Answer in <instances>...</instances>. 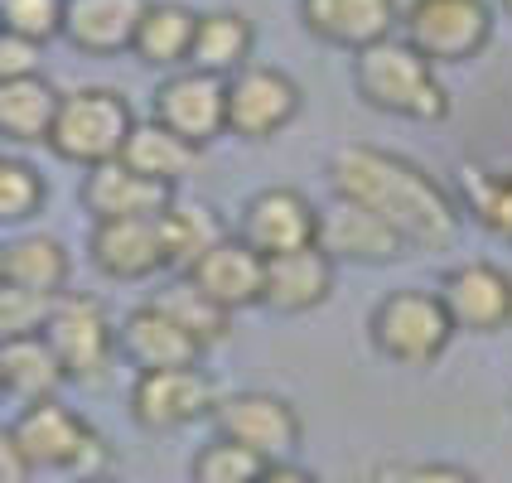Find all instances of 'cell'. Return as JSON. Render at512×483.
I'll return each mask as SVG.
<instances>
[{"mask_svg":"<svg viewBox=\"0 0 512 483\" xmlns=\"http://www.w3.org/2000/svg\"><path fill=\"white\" fill-rule=\"evenodd\" d=\"M334 199L377 213L406 242V252H445L459 237V203L406 155L377 145H339L329 160Z\"/></svg>","mask_w":512,"mask_h":483,"instance_id":"cell-1","label":"cell"},{"mask_svg":"<svg viewBox=\"0 0 512 483\" xmlns=\"http://www.w3.org/2000/svg\"><path fill=\"white\" fill-rule=\"evenodd\" d=\"M353 87L372 112L406 116V121H445L450 116V92L435 78V63H426L397 34L353 54Z\"/></svg>","mask_w":512,"mask_h":483,"instance_id":"cell-2","label":"cell"},{"mask_svg":"<svg viewBox=\"0 0 512 483\" xmlns=\"http://www.w3.org/2000/svg\"><path fill=\"white\" fill-rule=\"evenodd\" d=\"M131 126H136V112L116 87H78V92L58 97L49 150L68 165L97 170L107 160H121Z\"/></svg>","mask_w":512,"mask_h":483,"instance_id":"cell-3","label":"cell"},{"mask_svg":"<svg viewBox=\"0 0 512 483\" xmlns=\"http://www.w3.org/2000/svg\"><path fill=\"white\" fill-rule=\"evenodd\" d=\"M10 440L25 469H68L78 479H92L107 464V440L58 397L25 406L10 421Z\"/></svg>","mask_w":512,"mask_h":483,"instance_id":"cell-4","label":"cell"},{"mask_svg":"<svg viewBox=\"0 0 512 483\" xmlns=\"http://www.w3.org/2000/svg\"><path fill=\"white\" fill-rule=\"evenodd\" d=\"M372 348L401 363V368H430L450 339H455V324L440 305L435 290H392L387 300H377V310L368 319Z\"/></svg>","mask_w":512,"mask_h":483,"instance_id":"cell-5","label":"cell"},{"mask_svg":"<svg viewBox=\"0 0 512 483\" xmlns=\"http://www.w3.org/2000/svg\"><path fill=\"white\" fill-rule=\"evenodd\" d=\"M44 339H49L68 382H83V387L107 382L116 358V324L107 319L102 300H92L83 290H63L54 300V310H49Z\"/></svg>","mask_w":512,"mask_h":483,"instance_id":"cell-6","label":"cell"},{"mask_svg":"<svg viewBox=\"0 0 512 483\" xmlns=\"http://www.w3.org/2000/svg\"><path fill=\"white\" fill-rule=\"evenodd\" d=\"M401 39L426 63H469L493 39V10L488 0H411Z\"/></svg>","mask_w":512,"mask_h":483,"instance_id":"cell-7","label":"cell"},{"mask_svg":"<svg viewBox=\"0 0 512 483\" xmlns=\"http://www.w3.org/2000/svg\"><path fill=\"white\" fill-rule=\"evenodd\" d=\"M213 430L223 440H237L247 445L252 455H261L266 464H290V455L300 450V416L285 397H271V392H237V397H223L213 406Z\"/></svg>","mask_w":512,"mask_h":483,"instance_id":"cell-8","label":"cell"},{"mask_svg":"<svg viewBox=\"0 0 512 483\" xmlns=\"http://www.w3.org/2000/svg\"><path fill=\"white\" fill-rule=\"evenodd\" d=\"M218 392H213V377L203 368H160V372H136V387H131V421L141 430H184L213 416Z\"/></svg>","mask_w":512,"mask_h":483,"instance_id":"cell-9","label":"cell"},{"mask_svg":"<svg viewBox=\"0 0 512 483\" xmlns=\"http://www.w3.org/2000/svg\"><path fill=\"white\" fill-rule=\"evenodd\" d=\"M150 121H160L179 141L203 150L208 141H218L228 131V83L213 78V73H199V68H179L155 87V116Z\"/></svg>","mask_w":512,"mask_h":483,"instance_id":"cell-10","label":"cell"},{"mask_svg":"<svg viewBox=\"0 0 512 483\" xmlns=\"http://www.w3.org/2000/svg\"><path fill=\"white\" fill-rule=\"evenodd\" d=\"M300 112V83L266 68V63H247L242 73L228 78V131L242 141H271L276 131H285Z\"/></svg>","mask_w":512,"mask_h":483,"instance_id":"cell-11","label":"cell"},{"mask_svg":"<svg viewBox=\"0 0 512 483\" xmlns=\"http://www.w3.org/2000/svg\"><path fill=\"white\" fill-rule=\"evenodd\" d=\"M440 305L450 314L455 334H498L512 324V276L493 261H464L445 271Z\"/></svg>","mask_w":512,"mask_h":483,"instance_id":"cell-12","label":"cell"},{"mask_svg":"<svg viewBox=\"0 0 512 483\" xmlns=\"http://www.w3.org/2000/svg\"><path fill=\"white\" fill-rule=\"evenodd\" d=\"M237 237L261 256H281V252H300L319 242V208H314L300 189L276 184V189H261L247 199L242 208V228Z\"/></svg>","mask_w":512,"mask_h":483,"instance_id":"cell-13","label":"cell"},{"mask_svg":"<svg viewBox=\"0 0 512 483\" xmlns=\"http://www.w3.org/2000/svg\"><path fill=\"white\" fill-rule=\"evenodd\" d=\"M92 266L112 281H150L165 266V237L160 218H116V223H92L87 237Z\"/></svg>","mask_w":512,"mask_h":483,"instance_id":"cell-14","label":"cell"},{"mask_svg":"<svg viewBox=\"0 0 512 483\" xmlns=\"http://www.w3.org/2000/svg\"><path fill=\"white\" fill-rule=\"evenodd\" d=\"M300 20L314 39L363 54L368 44L392 39V29L401 25L397 0H300Z\"/></svg>","mask_w":512,"mask_h":483,"instance_id":"cell-15","label":"cell"},{"mask_svg":"<svg viewBox=\"0 0 512 483\" xmlns=\"http://www.w3.org/2000/svg\"><path fill=\"white\" fill-rule=\"evenodd\" d=\"M189 281L199 285L213 305H223L228 314L261 305V285H266V256L252 252L242 237H223L184 271Z\"/></svg>","mask_w":512,"mask_h":483,"instance_id":"cell-16","label":"cell"},{"mask_svg":"<svg viewBox=\"0 0 512 483\" xmlns=\"http://www.w3.org/2000/svg\"><path fill=\"white\" fill-rule=\"evenodd\" d=\"M319 252L329 261H358V266H382V261H397L406 256V242L387 228L377 213L358 208L348 199H334V208L319 213Z\"/></svg>","mask_w":512,"mask_h":483,"instance_id":"cell-17","label":"cell"},{"mask_svg":"<svg viewBox=\"0 0 512 483\" xmlns=\"http://www.w3.org/2000/svg\"><path fill=\"white\" fill-rule=\"evenodd\" d=\"M116 353H126V363L136 372H160V368H199L203 348L155 300L136 305L116 329Z\"/></svg>","mask_w":512,"mask_h":483,"instance_id":"cell-18","label":"cell"},{"mask_svg":"<svg viewBox=\"0 0 512 483\" xmlns=\"http://www.w3.org/2000/svg\"><path fill=\"white\" fill-rule=\"evenodd\" d=\"M174 203L170 184H155L136 174L121 160H107L97 170H87L83 179V208L92 213V223H116V218H160Z\"/></svg>","mask_w":512,"mask_h":483,"instance_id":"cell-19","label":"cell"},{"mask_svg":"<svg viewBox=\"0 0 512 483\" xmlns=\"http://www.w3.org/2000/svg\"><path fill=\"white\" fill-rule=\"evenodd\" d=\"M150 0H63V39L92 58L126 54Z\"/></svg>","mask_w":512,"mask_h":483,"instance_id":"cell-20","label":"cell"},{"mask_svg":"<svg viewBox=\"0 0 512 483\" xmlns=\"http://www.w3.org/2000/svg\"><path fill=\"white\" fill-rule=\"evenodd\" d=\"M334 295V261L319 247L266 256V285H261V305L276 314H310Z\"/></svg>","mask_w":512,"mask_h":483,"instance_id":"cell-21","label":"cell"},{"mask_svg":"<svg viewBox=\"0 0 512 483\" xmlns=\"http://www.w3.org/2000/svg\"><path fill=\"white\" fill-rule=\"evenodd\" d=\"M58 92L44 73H29V78H10L0 83V141L10 145H49L58 116Z\"/></svg>","mask_w":512,"mask_h":483,"instance_id":"cell-22","label":"cell"},{"mask_svg":"<svg viewBox=\"0 0 512 483\" xmlns=\"http://www.w3.org/2000/svg\"><path fill=\"white\" fill-rule=\"evenodd\" d=\"M194 25L199 15L179 0H150L131 39V54L150 63V68H184L189 49H194Z\"/></svg>","mask_w":512,"mask_h":483,"instance_id":"cell-23","label":"cell"},{"mask_svg":"<svg viewBox=\"0 0 512 483\" xmlns=\"http://www.w3.org/2000/svg\"><path fill=\"white\" fill-rule=\"evenodd\" d=\"M252 20L247 15H237V10H208L199 15V25H194V49H189V68H199V73H213V78H223L228 83L232 73H242L247 68V58H252Z\"/></svg>","mask_w":512,"mask_h":483,"instance_id":"cell-24","label":"cell"},{"mask_svg":"<svg viewBox=\"0 0 512 483\" xmlns=\"http://www.w3.org/2000/svg\"><path fill=\"white\" fill-rule=\"evenodd\" d=\"M0 377H5V397L25 401V406L54 401L58 392H63V382H68L44 334L0 343Z\"/></svg>","mask_w":512,"mask_h":483,"instance_id":"cell-25","label":"cell"},{"mask_svg":"<svg viewBox=\"0 0 512 483\" xmlns=\"http://www.w3.org/2000/svg\"><path fill=\"white\" fill-rule=\"evenodd\" d=\"M121 165H131L136 174L155 179V184H179L189 179L194 165H199V150L189 141H179L174 131H165L160 121H136L131 136H126V150H121Z\"/></svg>","mask_w":512,"mask_h":483,"instance_id":"cell-26","label":"cell"},{"mask_svg":"<svg viewBox=\"0 0 512 483\" xmlns=\"http://www.w3.org/2000/svg\"><path fill=\"white\" fill-rule=\"evenodd\" d=\"M0 256H5V281L25 285L34 295H49V300H58L68 290L73 261H68V247L58 237H49V232L15 237L10 247H0Z\"/></svg>","mask_w":512,"mask_h":483,"instance_id":"cell-27","label":"cell"},{"mask_svg":"<svg viewBox=\"0 0 512 483\" xmlns=\"http://www.w3.org/2000/svg\"><path fill=\"white\" fill-rule=\"evenodd\" d=\"M160 237H165V266L184 276V271H189L213 242H223L228 232L218 228L213 208H203V203H170V208L160 213Z\"/></svg>","mask_w":512,"mask_h":483,"instance_id":"cell-28","label":"cell"},{"mask_svg":"<svg viewBox=\"0 0 512 483\" xmlns=\"http://www.w3.org/2000/svg\"><path fill=\"white\" fill-rule=\"evenodd\" d=\"M155 305L170 314L174 324H179L189 339L199 343L203 353H208L213 343L228 339V329H232V314L223 310V305H213V300H208V295H203L189 276H179L170 290H160V295H155Z\"/></svg>","mask_w":512,"mask_h":483,"instance_id":"cell-29","label":"cell"},{"mask_svg":"<svg viewBox=\"0 0 512 483\" xmlns=\"http://www.w3.org/2000/svg\"><path fill=\"white\" fill-rule=\"evenodd\" d=\"M44 199H49L44 174L34 170L29 160L0 155V223H5V228H15V223L39 218V213H44Z\"/></svg>","mask_w":512,"mask_h":483,"instance_id":"cell-30","label":"cell"},{"mask_svg":"<svg viewBox=\"0 0 512 483\" xmlns=\"http://www.w3.org/2000/svg\"><path fill=\"white\" fill-rule=\"evenodd\" d=\"M464 203L493 237L512 242V174L464 170Z\"/></svg>","mask_w":512,"mask_h":483,"instance_id":"cell-31","label":"cell"},{"mask_svg":"<svg viewBox=\"0 0 512 483\" xmlns=\"http://www.w3.org/2000/svg\"><path fill=\"white\" fill-rule=\"evenodd\" d=\"M261 474H266V459L223 435L194 455V483H256Z\"/></svg>","mask_w":512,"mask_h":483,"instance_id":"cell-32","label":"cell"},{"mask_svg":"<svg viewBox=\"0 0 512 483\" xmlns=\"http://www.w3.org/2000/svg\"><path fill=\"white\" fill-rule=\"evenodd\" d=\"M49 310H54V300H49V295H34V290H25V285L0 281V343L44 334Z\"/></svg>","mask_w":512,"mask_h":483,"instance_id":"cell-33","label":"cell"},{"mask_svg":"<svg viewBox=\"0 0 512 483\" xmlns=\"http://www.w3.org/2000/svg\"><path fill=\"white\" fill-rule=\"evenodd\" d=\"M0 29L29 44H49L63 34V0H0Z\"/></svg>","mask_w":512,"mask_h":483,"instance_id":"cell-34","label":"cell"},{"mask_svg":"<svg viewBox=\"0 0 512 483\" xmlns=\"http://www.w3.org/2000/svg\"><path fill=\"white\" fill-rule=\"evenodd\" d=\"M29 73H39V44L15 39V34H5V29H0V83H10V78H29Z\"/></svg>","mask_w":512,"mask_h":483,"instance_id":"cell-35","label":"cell"},{"mask_svg":"<svg viewBox=\"0 0 512 483\" xmlns=\"http://www.w3.org/2000/svg\"><path fill=\"white\" fill-rule=\"evenodd\" d=\"M387 483H479L469 469L459 464H397Z\"/></svg>","mask_w":512,"mask_h":483,"instance_id":"cell-36","label":"cell"},{"mask_svg":"<svg viewBox=\"0 0 512 483\" xmlns=\"http://www.w3.org/2000/svg\"><path fill=\"white\" fill-rule=\"evenodd\" d=\"M29 469L15 455V440H10V426H0V483H20Z\"/></svg>","mask_w":512,"mask_h":483,"instance_id":"cell-37","label":"cell"},{"mask_svg":"<svg viewBox=\"0 0 512 483\" xmlns=\"http://www.w3.org/2000/svg\"><path fill=\"white\" fill-rule=\"evenodd\" d=\"M256 483H314L305 469H295V464H266V474Z\"/></svg>","mask_w":512,"mask_h":483,"instance_id":"cell-38","label":"cell"},{"mask_svg":"<svg viewBox=\"0 0 512 483\" xmlns=\"http://www.w3.org/2000/svg\"><path fill=\"white\" fill-rule=\"evenodd\" d=\"M73 483H116V479H107V474H92V479H73Z\"/></svg>","mask_w":512,"mask_h":483,"instance_id":"cell-39","label":"cell"},{"mask_svg":"<svg viewBox=\"0 0 512 483\" xmlns=\"http://www.w3.org/2000/svg\"><path fill=\"white\" fill-rule=\"evenodd\" d=\"M0 281H5V256H0Z\"/></svg>","mask_w":512,"mask_h":483,"instance_id":"cell-40","label":"cell"},{"mask_svg":"<svg viewBox=\"0 0 512 483\" xmlns=\"http://www.w3.org/2000/svg\"><path fill=\"white\" fill-rule=\"evenodd\" d=\"M0 401H5V377H0Z\"/></svg>","mask_w":512,"mask_h":483,"instance_id":"cell-41","label":"cell"},{"mask_svg":"<svg viewBox=\"0 0 512 483\" xmlns=\"http://www.w3.org/2000/svg\"><path fill=\"white\" fill-rule=\"evenodd\" d=\"M503 10H508V15H512V0H503Z\"/></svg>","mask_w":512,"mask_h":483,"instance_id":"cell-42","label":"cell"}]
</instances>
